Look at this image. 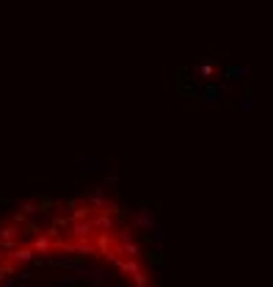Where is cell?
Listing matches in <instances>:
<instances>
[{
	"label": "cell",
	"mask_w": 273,
	"mask_h": 287,
	"mask_svg": "<svg viewBox=\"0 0 273 287\" xmlns=\"http://www.w3.org/2000/svg\"><path fill=\"white\" fill-rule=\"evenodd\" d=\"M0 287H3V285H0Z\"/></svg>",
	"instance_id": "cell-28"
},
{
	"label": "cell",
	"mask_w": 273,
	"mask_h": 287,
	"mask_svg": "<svg viewBox=\"0 0 273 287\" xmlns=\"http://www.w3.org/2000/svg\"><path fill=\"white\" fill-rule=\"evenodd\" d=\"M144 287H154V285H144Z\"/></svg>",
	"instance_id": "cell-27"
},
{
	"label": "cell",
	"mask_w": 273,
	"mask_h": 287,
	"mask_svg": "<svg viewBox=\"0 0 273 287\" xmlns=\"http://www.w3.org/2000/svg\"><path fill=\"white\" fill-rule=\"evenodd\" d=\"M133 285H136V287H144V285H149V276H146L144 270H138V273H133Z\"/></svg>",
	"instance_id": "cell-18"
},
{
	"label": "cell",
	"mask_w": 273,
	"mask_h": 287,
	"mask_svg": "<svg viewBox=\"0 0 273 287\" xmlns=\"http://www.w3.org/2000/svg\"><path fill=\"white\" fill-rule=\"evenodd\" d=\"M238 108H240V110H248V108H251V100H248V97H246V100H240Z\"/></svg>",
	"instance_id": "cell-23"
},
{
	"label": "cell",
	"mask_w": 273,
	"mask_h": 287,
	"mask_svg": "<svg viewBox=\"0 0 273 287\" xmlns=\"http://www.w3.org/2000/svg\"><path fill=\"white\" fill-rule=\"evenodd\" d=\"M100 213H111V215H116V213H121V204L116 202V199H105V204H102V210Z\"/></svg>",
	"instance_id": "cell-15"
},
{
	"label": "cell",
	"mask_w": 273,
	"mask_h": 287,
	"mask_svg": "<svg viewBox=\"0 0 273 287\" xmlns=\"http://www.w3.org/2000/svg\"><path fill=\"white\" fill-rule=\"evenodd\" d=\"M19 213H22V215H39V213H42V204H36V202H19Z\"/></svg>",
	"instance_id": "cell-14"
},
{
	"label": "cell",
	"mask_w": 273,
	"mask_h": 287,
	"mask_svg": "<svg viewBox=\"0 0 273 287\" xmlns=\"http://www.w3.org/2000/svg\"><path fill=\"white\" fill-rule=\"evenodd\" d=\"M119 270L124 273V276H133V273H138V270H141V262H138V257H121Z\"/></svg>",
	"instance_id": "cell-8"
},
{
	"label": "cell",
	"mask_w": 273,
	"mask_h": 287,
	"mask_svg": "<svg viewBox=\"0 0 273 287\" xmlns=\"http://www.w3.org/2000/svg\"><path fill=\"white\" fill-rule=\"evenodd\" d=\"M17 240H0V251L3 254H9V251H14V249H17Z\"/></svg>",
	"instance_id": "cell-19"
},
{
	"label": "cell",
	"mask_w": 273,
	"mask_h": 287,
	"mask_svg": "<svg viewBox=\"0 0 273 287\" xmlns=\"http://www.w3.org/2000/svg\"><path fill=\"white\" fill-rule=\"evenodd\" d=\"M52 227H55V229H67L69 227V218H67V215H55V218H52Z\"/></svg>",
	"instance_id": "cell-20"
},
{
	"label": "cell",
	"mask_w": 273,
	"mask_h": 287,
	"mask_svg": "<svg viewBox=\"0 0 273 287\" xmlns=\"http://www.w3.org/2000/svg\"><path fill=\"white\" fill-rule=\"evenodd\" d=\"M0 285H3V287H19L22 282H19L17 276H6V279H0Z\"/></svg>",
	"instance_id": "cell-21"
},
{
	"label": "cell",
	"mask_w": 273,
	"mask_h": 287,
	"mask_svg": "<svg viewBox=\"0 0 273 287\" xmlns=\"http://www.w3.org/2000/svg\"><path fill=\"white\" fill-rule=\"evenodd\" d=\"M67 229H72V237H91V235H94V224H91V218L69 221Z\"/></svg>",
	"instance_id": "cell-3"
},
{
	"label": "cell",
	"mask_w": 273,
	"mask_h": 287,
	"mask_svg": "<svg viewBox=\"0 0 273 287\" xmlns=\"http://www.w3.org/2000/svg\"><path fill=\"white\" fill-rule=\"evenodd\" d=\"M91 287H108V282H105V285H91Z\"/></svg>",
	"instance_id": "cell-25"
},
{
	"label": "cell",
	"mask_w": 273,
	"mask_h": 287,
	"mask_svg": "<svg viewBox=\"0 0 273 287\" xmlns=\"http://www.w3.org/2000/svg\"><path fill=\"white\" fill-rule=\"evenodd\" d=\"M69 270H72V279H85V282H91V285H105V282H113V279H116V270L113 268H100L94 262H88L85 257Z\"/></svg>",
	"instance_id": "cell-1"
},
{
	"label": "cell",
	"mask_w": 273,
	"mask_h": 287,
	"mask_svg": "<svg viewBox=\"0 0 273 287\" xmlns=\"http://www.w3.org/2000/svg\"><path fill=\"white\" fill-rule=\"evenodd\" d=\"M39 287H77V279L72 276H52L47 282H39Z\"/></svg>",
	"instance_id": "cell-6"
},
{
	"label": "cell",
	"mask_w": 273,
	"mask_h": 287,
	"mask_svg": "<svg viewBox=\"0 0 273 287\" xmlns=\"http://www.w3.org/2000/svg\"><path fill=\"white\" fill-rule=\"evenodd\" d=\"M6 260H11L14 265H34L36 251L31 249V246H17L14 251H9V254H6Z\"/></svg>",
	"instance_id": "cell-2"
},
{
	"label": "cell",
	"mask_w": 273,
	"mask_h": 287,
	"mask_svg": "<svg viewBox=\"0 0 273 287\" xmlns=\"http://www.w3.org/2000/svg\"><path fill=\"white\" fill-rule=\"evenodd\" d=\"M17 268H19V265H14L11 260H0V279H6V276H17Z\"/></svg>",
	"instance_id": "cell-13"
},
{
	"label": "cell",
	"mask_w": 273,
	"mask_h": 287,
	"mask_svg": "<svg viewBox=\"0 0 273 287\" xmlns=\"http://www.w3.org/2000/svg\"><path fill=\"white\" fill-rule=\"evenodd\" d=\"M119 240H130V227H127V229H121V232H119Z\"/></svg>",
	"instance_id": "cell-24"
},
{
	"label": "cell",
	"mask_w": 273,
	"mask_h": 287,
	"mask_svg": "<svg viewBox=\"0 0 273 287\" xmlns=\"http://www.w3.org/2000/svg\"><path fill=\"white\" fill-rule=\"evenodd\" d=\"M3 257H6V254H3V251H0V260H3Z\"/></svg>",
	"instance_id": "cell-26"
},
{
	"label": "cell",
	"mask_w": 273,
	"mask_h": 287,
	"mask_svg": "<svg viewBox=\"0 0 273 287\" xmlns=\"http://www.w3.org/2000/svg\"><path fill=\"white\" fill-rule=\"evenodd\" d=\"M146 232H149V237H152V240H160V237H163V227H160V221L154 218L152 224H149V229H146Z\"/></svg>",
	"instance_id": "cell-16"
},
{
	"label": "cell",
	"mask_w": 273,
	"mask_h": 287,
	"mask_svg": "<svg viewBox=\"0 0 273 287\" xmlns=\"http://www.w3.org/2000/svg\"><path fill=\"white\" fill-rule=\"evenodd\" d=\"M152 221H154V215H152V210H149V207H141V210L136 213V227L138 229H144V232H146Z\"/></svg>",
	"instance_id": "cell-10"
},
{
	"label": "cell",
	"mask_w": 273,
	"mask_h": 287,
	"mask_svg": "<svg viewBox=\"0 0 273 287\" xmlns=\"http://www.w3.org/2000/svg\"><path fill=\"white\" fill-rule=\"evenodd\" d=\"M91 224H94V232H113V227H116V221H113L111 213H97V215H91Z\"/></svg>",
	"instance_id": "cell-4"
},
{
	"label": "cell",
	"mask_w": 273,
	"mask_h": 287,
	"mask_svg": "<svg viewBox=\"0 0 273 287\" xmlns=\"http://www.w3.org/2000/svg\"><path fill=\"white\" fill-rule=\"evenodd\" d=\"M31 249H34L36 254H50V251H52V240L42 232V235L34 237V246H31Z\"/></svg>",
	"instance_id": "cell-7"
},
{
	"label": "cell",
	"mask_w": 273,
	"mask_h": 287,
	"mask_svg": "<svg viewBox=\"0 0 273 287\" xmlns=\"http://www.w3.org/2000/svg\"><path fill=\"white\" fill-rule=\"evenodd\" d=\"M116 254H119V257H141V246L130 237V240H121V243L116 246Z\"/></svg>",
	"instance_id": "cell-5"
},
{
	"label": "cell",
	"mask_w": 273,
	"mask_h": 287,
	"mask_svg": "<svg viewBox=\"0 0 273 287\" xmlns=\"http://www.w3.org/2000/svg\"><path fill=\"white\" fill-rule=\"evenodd\" d=\"M69 210H72L69 221H80V218H91V215H94V210H91L85 202L83 204H75V207H69Z\"/></svg>",
	"instance_id": "cell-12"
},
{
	"label": "cell",
	"mask_w": 273,
	"mask_h": 287,
	"mask_svg": "<svg viewBox=\"0 0 273 287\" xmlns=\"http://www.w3.org/2000/svg\"><path fill=\"white\" fill-rule=\"evenodd\" d=\"M22 235V227L17 224H0V240H17Z\"/></svg>",
	"instance_id": "cell-9"
},
{
	"label": "cell",
	"mask_w": 273,
	"mask_h": 287,
	"mask_svg": "<svg viewBox=\"0 0 273 287\" xmlns=\"http://www.w3.org/2000/svg\"><path fill=\"white\" fill-rule=\"evenodd\" d=\"M11 224H17V227H22V224H25V215H22V213H14V218H11Z\"/></svg>",
	"instance_id": "cell-22"
},
{
	"label": "cell",
	"mask_w": 273,
	"mask_h": 287,
	"mask_svg": "<svg viewBox=\"0 0 273 287\" xmlns=\"http://www.w3.org/2000/svg\"><path fill=\"white\" fill-rule=\"evenodd\" d=\"M94 246H97V254L111 251V249H113V237H111V232H100V235H97V240H94Z\"/></svg>",
	"instance_id": "cell-11"
},
{
	"label": "cell",
	"mask_w": 273,
	"mask_h": 287,
	"mask_svg": "<svg viewBox=\"0 0 273 287\" xmlns=\"http://www.w3.org/2000/svg\"><path fill=\"white\" fill-rule=\"evenodd\" d=\"M218 97H221V89H210V91H207V108H215V105H218Z\"/></svg>",
	"instance_id": "cell-17"
}]
</instances>
